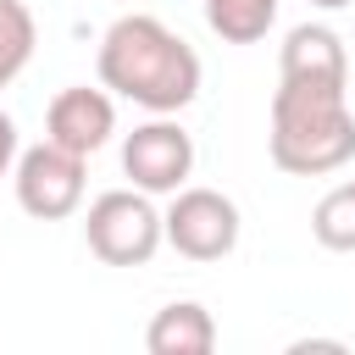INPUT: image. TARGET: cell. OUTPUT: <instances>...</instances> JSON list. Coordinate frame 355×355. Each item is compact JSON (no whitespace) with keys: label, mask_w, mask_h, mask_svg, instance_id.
I'll return each instance as SVG.
<instances>
[{"label":"cell","mask_w":355,"mask_h":355,"mask_svg":"<svg viewBox=\"0 0 355 355\" xmlns=\"http://www.w3.org/2000/svg\"><path fill=\"white\" fill-rule=\"evenodd\" d=\"M100 83L116 100L144 105L150 116H178L183 105H194L200 94V55L189 39H178L161 17H116L100 33V55H94Z\"/></svg>","instance_id":"6da1fadb"},{"label":"cell","mask_w":355,"mask_h":355,"mask_svg":"<svg viewBox=\"0 0 355 355\" xmlns=\"http://www.w3.org/2000/svg\"><path fill=\"white\" fill-rule=\"evenodd\" d=\"M272 166L288 178H322L355 161V111L344 89H311V83H277L272 94V128H266Z\"/></svg>","instance_id":"7a4b0ae2"},{"label":"cell","mask_w":355,"mask_h":355,"mask_svg":"<svg viewBox=\"0 0 355 355\" xmlns=\"http://www.w3.org/2000/svg\"><path fill=\"white\" fill-rule=\"evenodd\" d=\"M83 244L105 266H150L155 250L166 244L161 239V211L150 205L144 189H105V194L89 200Z\"/></svg>","instance_id":"3957f363"},{"label":"cell","mask_w":355,"mask_h":355,"mask_svg":"<svg viewBox=\"0 0 355 355\" xmlns=\"http://www.w3.org/2000/svg\"><path fill=\"white\" fill-rule=\"evenodd\" d=\"M244 216L222 189H178L172 205L161 211V239L183 255V261H222L239 250Z\"/></svg>","instance_id":"277c9868"},{"label":"cell","mask_w":355,"mask_h":355,"mask_svg":"<svg viewBox=\"0 0 355 355\" xmlns=\"http://www.w3.org/2000/svg\"><path fill=\"white\" fill-rule=\"evenodd\" d=\"M11 189H17V205L33 216V222H67L78 205H83V155L61 150V144H28L17 150V166H11Z\"/></svg>","instance_id":"5b68a950"},{"label":"cell","mask_w":355,"mask_h":355,"mask_svg":"<svg viewBox=\"0 0 355 355\" xmlns=\"http://www.w3.org/2000/svg\"><path fill=\"white\" fill-rule=\"evenodd\" d=\"M122 172L144 194H178L194 172V139L172 116H150L122 139Z\"/></svg>","instance_id":"8992f818"},{"label":"cell","mask_w":355,"mask_h":355,"mask_svg":"<svg viewBox=\"0 0 355 355\" xmlns=\"http://www.w3.org/2000/svg\"><path fill=\"white\" fill-rule=\"evenodd\" d=\"M111 133H116V94L100 83V89H89V83H72V89H61L55 100H50V111H44V139L50 144H61V150H72V155H94V150H105L111 144Z\"/></svg>","instance_id":"52a82bcc"},{"label":"cell","mask_w":355,"mask_h":355,"mask_svg":"<svg viewBox=\"0 0 355 355\" xmlns=\"http://www.w3.org/2000/svg\"><path fill=\"white\" fill-rule=\"evenodd\" d=\"M277 83H311V89H349V50L327 22H300L283 39Z\"/></svg>","instance_id":"ba28073f"},{"label":"cell","mask_w":355,"mask_h":355,"mask_svg":"<svg viewBox=\"0 0 355 355\" xmlns=\"http://www.w3.org/2000/svg\"><path fill=\"white\" fill-rule=\"evenodd\" d=\"M144 349L150 355H211L216 349V322L200 300H172L150 316Z\"/></svg>","instance_id":"9c48e42d"},{"label":"cell","mask_w":355,"mask_h":355,"mask_svg":"<svg viewBox=\"0 0 355 355\" xmlns=\"http://www.w3.org/2000/svg\"><path fill=\"white\" fill-rule=\"evenodd\" d=\"M283 0H205V22L222 44H255L277 22Z\"/></svg>","instance_id":"30bf717a"},{"label":"cell","mask_w":355,"mask_h":355,"mask_svg":"<svg viewBox=\"0 0 355 355\" xmlns=\"http://www.w3.org/2000/svg\"><path fill=\"white\" fill-rule=\"evenodd\" d=\"M39 44V22L22 0H0V89H11L22 78V67L33 61Z\"/></svg>","instance_id":"8fae6325"},{"label":"cell","mask_w":355,"mask_h":355,"mask_svg":"<svg viewBox=\"0 0 355 355\" xmlns=\"http://www.w3.org/2000/svg\"><path fill=\"white\" fill-rule=\"evenodd\" d=\"M311 239H316L322 250H338V255L355 250V178L338 183V189H327V194L316 200V211H311Z\"/></svg>","instance_id":"7c38bea8"},{"label":"cell","mask_w":355,"mask_h":355,"mask_svg":"<svg viewBox=\"0 0 355 355\" xmlns=\"http://www.w3.org/2000/svg\"><path fill=\"white\" fill-rule=\"evenodd\" d=\"M17 122H11V111H0V178H11V166H17Z\"/></svg>","instance_id":"4fadbf2b"},{"label":"cell","mask_w":355,"mask_h":355,"mask_svg":"<svg viewBox=\"0 0 355 355\" xmlns=\"http://www.w3.org/2000/svg\"><path fill=\"white\" fill-rule=\"evenodd\" d=\"M316 11H344V6H355V0H311Z\"/></svg>","instance_id":"5bb4252c"}]
</instances>
